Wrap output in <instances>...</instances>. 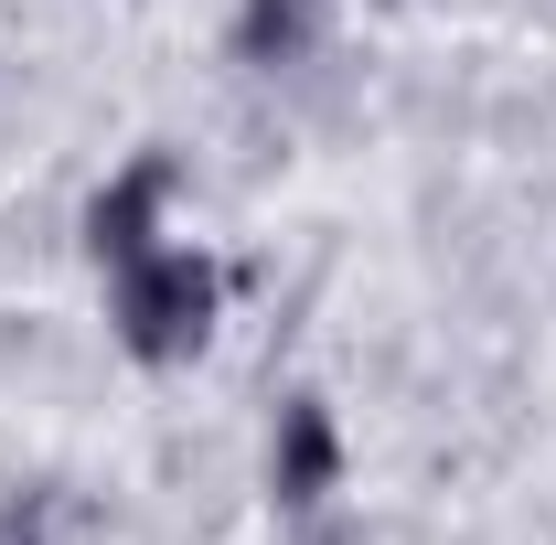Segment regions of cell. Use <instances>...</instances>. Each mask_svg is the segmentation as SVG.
I'll return each mask as SVG.
<instances>
[{
    "instance_id": "obj_1",
    "label": "cell",
    "mask_w": 556,
    "mask_h": 545,
    "mask_svg": "<svg viewBox=\"0 0 556 545\" xmlns=\"http://www.w3.org/2000/svg\"><path fill=\"white\" fill-rule=\"evenodd\" d=\"M108 289H118V342H129L139 364H182V353H204L214 332V268L193 257V246H139L129 268H108Z\"/></svg>"
},
{
    "instance_id": "obj_2",
    "label": "cell",
    "mask_w": 556,
    "mask_h": 545,
    "mask_svg": "<svg viewBox=\"0 0 556 545\" xmlns=\"http://www.w3.org/2000/svg\"><path fill=\"white\" fill-rule=\"evenodd\" d=\"M161 204H172V161L150 150V161H129V172L97 193V214H86V236H97V268H129L139 246H161Z\"/></svg>"
},
{
    "instance_id": "obj_3",
    "label": "cell",
    "mask_w": 556,
    "mask_h": 545,
    "mask_svg": "<svg viewBox=\"0 0 556 545\" xmlns=\"http://www.w3.org/2000/svg\"><path fill=\"white\" fill-rule=\"evenodd\" d=\"M332 471H343V449H332V417L300 396V407L278 417V492H289V503H321V492H332Z\"/></svg>"
}]
</instances>
